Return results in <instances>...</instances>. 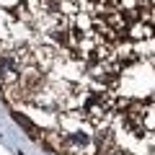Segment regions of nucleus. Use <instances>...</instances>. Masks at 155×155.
Masks as SVG:
<instances>
[{
  "mask_svg": "<svg viewBox=\"0 0 155 155\" xmlns=\"http://www.w3.org/2000/svg\"><path fill=\"white\" fill-rule=\"evenodd\" d=\"M78 111L83 114V119L96 129H104L111 124L114 119V93L111 88H104V85H93V88L83 91V98H80V106Z\"/></svg>",
  "mask_w": 155,
  "mask_h": 155,
  "instance_id": "f257e3e1",
  "label": "nucleus"
},
{
  "mask_svg": "<svg viewBox=\"0 0 155 155\" xmlns=\"http://www.w3.org/2000/svg\"><path fill=\"white\" fill-rule=\"evenodd\" d=\"M153 109H150V104L145 106L142 101H129V106L122 111V119H124V127L129 129V132L134 134V137L142 140L145 134L153 132Z\"/></svg>",
  "mask_w": 155,
  "mask_h": 155,
  "instance_id": "f03ea898",
  "label": "nucleus"
},
{
  "mask_svg": "<svg viewBox=\"0 0 155 155\" xmlns=\"http://www.w3.org/2000/svg\"><path fill=\"white\" fill-rule=\"evenodd\" d=\"M13 119H16V122H18V124H21V127L28 132V137H31V140H44V132H41V129H39L36 124L31 122V119H26L23 114H13Z\"/></svg>",
  "mask_w": 155,
  "mask_h": 155,
  "instance_id": "7ed1b4c3",
  "label": "nucleus"
}]
</instances>
